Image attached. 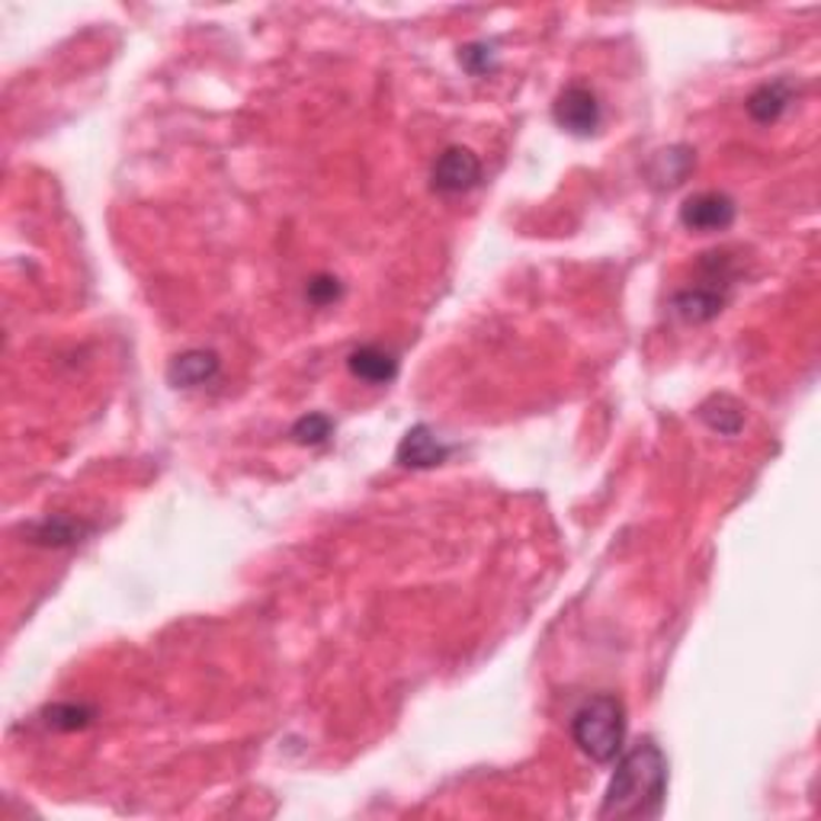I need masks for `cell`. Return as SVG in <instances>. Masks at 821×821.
Instances as JSON below:
<instances>
[{
    "instance_id": "obj_4",
    "label": "cell",
    "mask_w": 821,
    "mask_h": 821,
    "mask_svg": "<svg viewBox=\"0 0 821 821\" xmlns=\"http://www.w3.org/2000/svg\"><path fill=\"white\" fill-rule=\"evenodd\" d=\"M552 116H555V122L565 129L568 136L591 139L597 129H600L603 110H600V100H597V93L591 87L568 84L565 90L555 97Z\"/></svg>"
},
{
    "instance_id": "obj_5",
    "label": "cell",
    "mask_w": 821,
    "mask_h": 821,
    "mask_svg": "<svg viewBox=\"0 0 821 821\" xmlns=\"http://www.w3.org/2000/svg\"><path fill=\"white\" fill-rule=\"evenodd\" d=\"M738 216L735 199L725 197V193H693V197L683 199L680 206V226L687 231H697V234H712V231H725L732 228Z\"/></svg>"
},
{
    "instance_id": "obj_1",
    "label": "cell",
    "mask_w": 821,
    "mask_h": 821,
    "mask_svg": "<svg viewBox=\"0 0 821 821\" xmlns=\"http://www.w3.org/2000/svg\"><path fill=\"white\" fill-rule=\"evenodd\" d=\"M668 795V758L654 738L625 751L607 787L600 819H658Z\"/></svg>"
},
{
    "instance_id": "obj_11",
    "label": "cell",
    "mask_w": 821,
    "mask_h": 821,
    "mask_svg": "<svg viewBox=\"0 0 821 821\" xmlns=\"http://www.w3.org/2000/svg\"><path fill=\"white\" fill-rule=\"evenodd\" d=\"M84 533H90V527L81 523V520H74V517H46V520L27 527L29 542H36V545H56V549L81 542Z\"/></svg>"
},
{
    "instance_id": "obj_13",
    "label": "cell",
    "mask_w": 821,
    "mask_h": 821,
    "mask_svg": "<svg viewBox=\"0 0 821 821\" xmlns=\"http://www.w3.org/2000/svg\"><path fill=\"white\" fill-rule=\"evenodd\" d=\"M693 170V151L690 148H668V151H658L652 158V164H649V177H652L654 187H680L683 180H687V173Z\"/></svg>"
},
{
    "instance_id": "obj_10",
    "label": "cell",
    "mask_w": 821,
    "mask_h": 821,
    "mask_svg": "<svg viewBox=\"0 0 821 821\" xmlns=\"http://www.w3.org/2000/svg\"><path fill=\"white\" fill-rule=\"evenodd\" d=\"M790 100H793V84L790 81H770V84H761L748 100H744V110L748 116L754 119V122H761V126H770V122H777L783 110L790 107Z\"/></svg>"
},
{
    "instance_id": "obj_7",
    "label": "cell",
    "mask_w": 821,
    "mask_h": 821,
    "mask_svg": "<svg viewBox=\"0 0 821 821\" xmlns=\"http://www.w3.org/2000/svg\"><path fill=\"white\" fill-rule=\"evenodd\" d=\"M347 369L353 379L369 382V386H389L398 376V357L392 350L379 347V343H363L357 350H350L347 357Z\"/></svg>"
},
{
    "instance_id": "obj_6",
    "label": "cell",
    "mask_w": 821,
    "mask_h": 821,
    "mask_svg": "<svg viewBox=\"0 0 821 821\" xmlns=\"http://www.w3.org/2000/svg\"><path fill=\"white\" fill-rule=\"evenodd\" d=\"M453 453V447H447L433 430L427 424H414L404 437H401V443H398L396 450V459L404 465V469H418V472H424V469H437V465H443L447 459Z\"/></svg>"
},
{
    "instance_id": "obj_9",
    "label": "cell",
    "mask_w": 821,
    "mask_h": 821,
    "mask_svg": "<svg viewBox=\"0 0 821 821\" xmlns=\"http://www.w3.org/2000/svg\"><path fill=\"white\" fill-rule=\"evenodd\" d=\"M725 306V292L715 286H693L674 296V312L687 321V324H707Z\"/></svg>"
},
{
    "instance_id": "obj_8",
    "label": "cell",
    "mask_w": 821,
    "mask_h": 821,
    "mask_svg": "<svg viewBox=\"0 0 821 821\" xmlns=\"http://www.w3.org/2000/svg\"><path fill=\"white\" fill-rule=\"evenodd\" d=\"M219 369H222V360L216 350H187L170 360L168 382L173 389H197V386L212 382Z\"/></svg>"
},
{
    "instance_id": "obj_14",
    "label": "cell",
    "mask_w": 821,
    "mask_h": 821,
    "mask_svg": "<svg viewBox=\"0 0 821 821\" xmlns=\"http://www.w3.org/2000/svg\"><path fill=\"white\" fill-rule=\"evenodd\" d=\"M42 722L56 732H81L93 722V709L84 703H52L42 709Z\"/></svg>"
},
{
    "instance_id": "obj_16",
    "label": "cell",
    "mask_w": 821,
    "mask_h": 821,
    "mask_svg": "<svg viewBox=\"0 0 821 821\" xmlns=\"http://www.w3.org/2000/svg\"><path fill=\"white\" fill-rule=\"evenodd\" d=\"M459 64L475 74V78H484L498 68V58H494V49L488 42H472V46H462L459 49Z\"/></svg>"
},
{
    "instance_id": "obj_15",
    "label": "cell",
    "mask_w": 821,
    "mask_h": 821,
    "mask_svg": "<svg viewBox=\"0 0 821 821\" xmlns=\"http://www.w3.org/2000/svg\"><path fill=\"white\" fill-rule=\"evenodd\" d=\"M331 433H334V421H331L328 414H321V411H312V414L299 418V421L292 424V430H289V437H292L299 447H321V443L331 440Z\"/></svg>"
},
{
    "instance_id": "obj_2",
    "label": "cell",
    "mask_w": 821,
    "mask_h": 821,
    "mask_svg": "<svg viewBox=\"0 0 821 821\" xmlns=\"http://www.w3.org/2000/svg\"><path fill=\"white\" fill-rule=\"evenodd\" d=\"M571 738L594 764L620 758L625 741V707L613 693H597L571 719Z\"/></svg>"
},
{
    "instance_id": "obj_17",
    "label": "cell",
    "mask_w": 821,
    "mask_h": 821,
    "mask_svg": "<svg viewBox=\"0 0 821 821\" xmlns=\"http://www.w3.org/2000/svg\"><path fill=\"white\" fill-rule=\"evenodd\" d=\"M340 296H343V286H340L338 277H331V273H318L309 280L306 286V299L318 306V309H324V306H334Z\"/></svg>"
},
{
    "instance_id": "obj_3",
    "label": "cell",
    "mask_w": 821,
    "mask_h": 821,
    "mask_svg": "<svg viewBox=\"0 0 821 821\" xmlns=\"http://www.w3.org/2000/svg\"><path fill=\"white\" fill-rule=\"evenodd\" d=\"M479 180H482V161L465 144H450L447 151H440L430 170V187L447 197L469 193L472 187H479Z\"/></svg>"
},
{
    "instance_id": "obj_12",
    "label": "cell",
    "mask_w": 821,
    "mask_h": 821,
    "mask_svg": "<svg viewBox=\"0 0 821 821\" xmlns=\"http://www.w3.org/2000/svg\"><path fill=\"white\" fill-rule=\"evenodd\" d=\"M697 414L719 437H738L744 430V411H741V404H738L735 398L729 396L707 398Z\"/></svg>"
}]
</instances>
